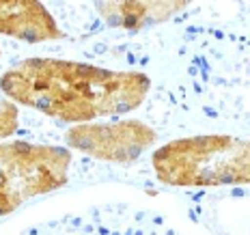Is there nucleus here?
<instances>
[{
	"label": "nucleus",
	"mask_w": 250,
	"mask_h": 235,
	"mask_svg": "<svg viewBox=\"0 0 250 235\" xmlns=\"http://www.w3.org/2000/svg\"><path fill=\"white\" fill-rule=\"evenodd\" d=\"M149 86V78L138 71L41 56L18 63L0 76V91L13 104L69 123L136 110Z\"/></svg>",
	"instance_id": "obj_1"
},
{
	"label": "nucleus",
	"mask_w": 250,
	"mask_h": 235,
	"mask_svg": "<svg viewBox=\"0 0 250 235\" xmlns=\"http://www.w3.org/2000/svg\"><path fill=\"white\" fill-rule=\"evenodd\" d=\"M162 184L179 188L250 184V140L192 136L164 145L151 158Z\"/></svg>",
	"instance_id": "obj_2"
},
{
	"label": "nucleus",
	"mask_w": 250,
	"mask_h": 235,
	"mask_svg": "<svg viewBox=\"0 0 250 235\" xmlns=\"http://www.w3.org/2000/svg\"><path fill=\"white\" fill-rule=\"evenodd\" d=\"M69 169L71 153L62 147L24 140L0 143V216L65 186Z\"/></svg>",
	"instance_id": "obj_3"
},
{
	"label": "nucleus",
	"mask_w": 250,
	"mask_h": 235,
	"mask_svg": "<svg viewBox=\"0 0 250 235\" xmlns=\"http://www.w3.org/2000/svg\"><path fill=\"white\" fill-rule=\"evenodd\" d=\"M155 140V134L143 123H110V125H80L69 129L67 143L76 149L102 160L132 162Z\"/></svg>",
	"instance_id": "obj_4"
},
{
	"label": "nucleus",
	"mask_w": 250,
	"mask_h": 235,
	"mask_svg": "<svg viewBox=\"0 0 250 235\" xmlns=\"http://www.w3.org/2000/svg\"><path fill=\"white\" fill-rule=\"evenodd\" d=\"M24 235H175V231L166 229L160 218H151L143 212L104 210L28 229Z\"/></svg>",
	"instance_id": "obj_5"
},
{
	"label": "nucleus",
	"mask_w": 250,
	"mask_h": 235,
	"mask_svg": "<svg viewBox=\"0 0 250 235\" xmlns=\"http://www.w3.org/2000/svg\"><path fill=\"white\" fill-rule=\"evenodd\" d=\"M0 35H11L30 43L62 39L56 20L43 4L35 0L0 2Z\"/></svg>",
	"instance_id": "obj_6"
},
{
	"label": "nucleus",
	"mask_w": 250,
	"mask_h": 235,
	"mask_svg": "<svg viewBox=\"0 0 250 235\" xmlns=\"http://www.w3.org/2000/svg\"><path fill=\"white\" fill-rule=\"evenodd\" d=\"M102 15L112 26H127L136 28L140 24L153 22L158 18H168L179 7H186L184 2H108L97 4Z\"/></svg>",
	"instance_id": "obj_7"
},
{
	"label": "nucleus",
	"mask_w": 250,
	"mask_h": 235,
	"mask_svg": "<svg viewBox=\"0 0 250 235\" xmlns=\"http://www.w3.org/2000/svg\"><path fill=\"white\" fill-rule=\"evenodd\" d=\"M20 125V112L18 106L7 99L4 95H0V138H7L18 129Z\"/></svg>",
	"instance_id": "obj_8"
}]
</instances>
